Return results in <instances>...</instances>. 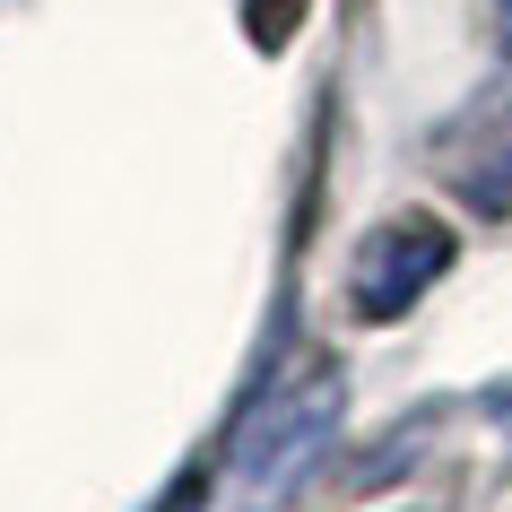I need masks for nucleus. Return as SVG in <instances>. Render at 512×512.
<instances>
[{
    "label": "nucleus",
    "mask_w": 512,
    "mask_h": 512,
    "mask_svg": "<svg viewBox=\"0 0 512 512\" xmlns=\"http://www.w3.org/2000/svg\"><path fill=\"white\" fill-rule=\"evenodd\" d=\"M339 374H304V382H278L270 400L243 417V434L226 443V486H235V504L226 512H278L296 495L313 469H322L330 434H339Z\"/></svg>",
    "instance_id": "f257e3e1"
},
{
    "label": "nucleus",
    "mask_w": 512,
    "mask_h": 512,
    "mask_svg": "<svg viewBox=\"0 0 512 512\" xmlns=\"http://www.w3.org/2000/svg\"><path fill=\"white\" fill-rule=\"evenodd\" d=\"M443 270H452V226H434V217H382L348 261L356 322H400Z\"/></svg>",
    "instance_id": "f03ea898"
},
{
    "label": "nucleus",
    "mask_w": 512,
    "mask_h": 512,
    "mask_svg": "<svg viewBox=\"0 0 512 512\" xmlns=\"http://www.w3.org/2000/svg\"><path fill=\"white\" fill-rule=\"evenodd\" d=\"M460 200H478V209H512V105L495 113V131H486V148L452 174Z\"/></svg>",
    "instance_id": "7ed1b4c3"
},
{
    "label": "nucleus",
    "mask_w": 512,
    "mask_h": 512,
    "mask_svg": "<svg viewBox=\"0 0 512 512\" xmlns=\"http://www.w3.org/2000/svg\"><path fill=\"white\" fill-rule=\"evenodd\" d=\"M495 35H504V53H512V0H495Z\"/></svg>",
    "instance_id": "20e7f679"
},
{
    "label": "nucleus",
    "mask_w": 512,
    "mask_h": 512,
    "mask_svg": "<svg viewBox=\"0 0 512 512\" xmlns=\"http://www.w3.org/2000/svg\"><path fill=\"white\" fill-rule=\"evenodd\" d=\"M495 426H504V452H512V391L495 400Z\"/></svg>",
    "instance_id": "39448f33"
}]
</instances>
